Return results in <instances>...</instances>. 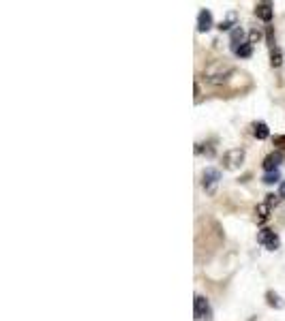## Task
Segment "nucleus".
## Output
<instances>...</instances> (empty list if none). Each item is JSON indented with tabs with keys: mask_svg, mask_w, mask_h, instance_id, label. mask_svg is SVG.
<instances>
[{
	"mask_svg": "<svg viewBox=\"0 0 285 321\" xmlns=\"http://www.w3.org/2000/svg\"><path fill=\"white\" fill-rule=\"evenodd\" d=\"M219 180H221V172L215 170V167H208L204 170V176H202V187L208 195H215L217 193V187H219Z\"/></svg>",
	"mask_w": 285,
	"mask_h": 321,
	"instance_id": "1",
	"label": "nucleus"
},
{
	"mask_svg": "<svg viewBox=\"0 0 285 321\" xmlns=\"http://www.w3.org/2000/svg\"><path fill=\"white\" fill-rule=\"evenodd\" d=\"M193 315L197 321H210L212 319V308L210 302L204 298V295H195L193 300Z\"/></svg>",
	"mask_w": 285,
	"mask_h": 321,
	"instance_id": "2",
	"label": "nucleus"
},
{
	"mask_svg": "<svg viewBox=\"0 0 285 321\" xmlns=\"http://www.w3.org/2000/svg\"><path fill=\"white\" fill-rule=\"evenodd\" d=\"M257 242L262 244L264 248H268V251H276V248L281 246V238L276 236L272 229H262L257 234Z\"/></svg>",
	"mask_w": 285,
	"mask_h": 321,
	"instance_id": "3",
	"label": "nucleus"
},
{
	"mask_svg": "<svg viewBox=\"0 0 285 321\" xmlns=\"http://www.w3.org/2000/svg\"><path fill=\"white\" fill-rule=\"evenodd\" d=\"M244 160V150L242 148H234V150H227L223 154V167L225 170H238Z\"/></svg>",
	"mask_w": 285,
	"mask_h": 321,
	"instance_id": "4",
	"label": "nucleus"
},
{
	"mask_svg": "<svg viewBox=\"0 0 285 321\" xmlns=\"http://www.w3.org/2000/svg\"><path fill=\"white\" fill-rule=\"evenodd\" d=\"M285 160V154L281 150H276V152H270L266 158H264V170L266 172H276L279 170V165Z\"/></svg>",
	"mask_w": 285,
	"mask_h": 321,
	"instance_id": "5",
	"label": "nucleus"
},
{
	"mask_svg": "<svg viewBox=\"0 0 285 321\" xmlns=\"http://www.w3.org/2000/svg\"><path fill=\"white\" fill-rule=\"evenodd\" d=\"M212 28V13L208 9H202L197 13V30L200 32H208Z\"/></svg>",
	"mask_w": 285,
	"mask_h": 321,
	"instance_id": "6",
	"label": "nucleus"
},
{
	"mask_svg": "<svg viewBox=\"0 0 285 321\" xmlns=\"http://www.w3.org/2000/svg\"><path fill=\"white\" fill-rule=\"evenodd\" d=\"M255 15H257L259 20H264V22H270L272 15H274L272 5H270V3H259V5L255 7Z\"/></svg>",
	"mask_w": 285,
	"mask_h": 321,
	"instance_id": "7",
	"label": "nucleus"
},
{
	"mask_svg": "<svg viewBox=\"0 0 285 321\" xmlns=\"http://www.w3.org/2000/svg\"><path fill=\"white\" fill-rule=\"evenodd\" d=\"M229 43H232V50L236 52L240 45H244V30L240 26H236L232 30V35H229Z\"/></svg>",
	"mask_w": 285,
	"mask_h": 321,
	"instance_id": "8",
	"label": "nucleus"
},
{
	"mask_svg": "<svg viewBox=\"0 0 285 321\" xmlns=\"http://www.w3.org/2000/svg\"><path fill=\"white\" fill-rule=\"evenodd\" d=\"M266 302H268V306H272V308H276V310L285 308L283 298H281L279 293H274V291H268V293H266Z\"/></svg>",
	"mask_w": 285,
	"mask_h": 321,
	"instance_id": "9",
	"label": "nucleus"
},
{
	"mask_svg": "<svg viewBox=\"0 0 285 321\" xmlns=\"http://www.w3.org/2000/svg\"><path fill=\"white\" fill-rule=\"evenodd\" d=\"M253 135H255L257 139H268V135H270V131H268V124L266 122H255V124H253Z\"/></svg>",
	"mask_w": 285,
	"mask_h": 321,
	"instance_id": "10",
	"label": "nucleus"
},
{
	"mask_svg": "<svg viewBox=\"0 0 285 321\" xmlns=\"http://www.w3.org/2000/svg\"><path fill=\"white\" fill-rule=\"evenodd\" d=\"M270 204H268V202H264V204H259L257 208H255V214L259 216V221H266L268 219V212H270Z\"/></svg>",
	"mask_w": 285,
	"mask_h": 321,
	"instance_id": "11",
	"label": "nucleus"
},
{
	"mask_svg": "<svg viewBox=\"0 0 285 321\" xmlns=\"http://www.w3.org/2000/svg\"><path fill=\"white\" fill-rule=\"evenodd\" d=\"M234 54H236V56H240V58H249V56L253 54V45H251V43H244V45H240Z\"/></svg>",
	"mask_w": 285,
	"mask_h": 321,
	"instance_id": "12",
	"label": "nucleus"
},
{
	"mask_svg": "<svg viewBox=\"0 0 285 321\" xmlns=\"http://www.w3.org/2000/svg\"><path fill=\"white\" fill-rule=\"evenodd\" d=\"M279 180H281L279 170H276V172H266V176H264V182L266 184H274V182H279Z\"/></svg>",
	"mask_w": 285,
	"mask_h": 321,
	"instance_id": "13",
	"label": "nucleus"
},
{
	"mask_svg": "<svg viewBox=\"0 0 285 321\" xmlns=\"http://www.w3.org/2000/svg\"><path fill=\"white\" fill-rule=\"evenodd\" d=\"M234 22H236V13H229V18H227L225 22L219 24V30H229V28L234 26Z\"/></svg>",
	"mask_w": 285,
	"mask_h": 321,
	"instance_id": "14",
	"label": "nucleus"
},
{
	"mask_svg": "<svg viewBox=\"0 0 285 321\" xmlns=\"http://www.w3.org/2000/svg\"><path fill=\"white\" fill-rule=\"evenodd\" d=\"M272 67H281V62H283V54L281 50H272Z\"/></svg>",
	"mask_w": 285,
	"mask_h": 321,
	"instance_id": "15",
	"label": "nucleus"
},
{
	"mask_svg": "<svg viewBox=\"0 0 285 321\" xmlns=\"http://www.w3.org/2000/svg\"><path fill=\"white\" fill-rule=\"evenodd\" d=\"M259 39H262V32H259L257 28H253V30L249 32V43L253 45V43H257V41H259Z\"/></svg>",
	"mask_w": 285,
	"mask_h": 321,
	"instance_id": "16",
	"label": "nucleus"
},
{
	"mask_svg": "<svg viewBox=\"0 0 285 321\" xmlns=\"http://www.w3.org/2000/svg\"><path fill=\"white\" fill-rule=\"evenodd\" d=\"M274 143L276 146H281V148H285V137H274Z\"/></svg>",
	"mask_w": 285,
	"mask_h": 321,
	"instance_id": "17",
	"label": "nucleus"
},
{
	"mask_svg": "<svg viewBox=\"0 0 285 321\" xmlns=\"http://www.w3.org/2000/svg\"><path fill=\"white\" fill-rule=\"evenodd\" d=\"M279 197H281V199H285V180L281 182V189H279Z\"/></svg>",
	"mask_w": 285,
	"mask_h": 321,
	"instance_id": "18",
	"label": "nucleus"
}]
</instances>
